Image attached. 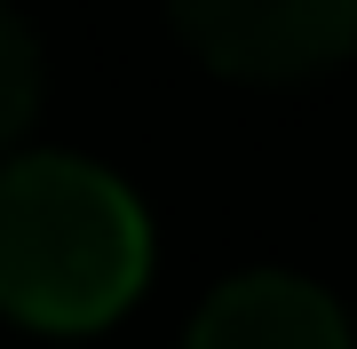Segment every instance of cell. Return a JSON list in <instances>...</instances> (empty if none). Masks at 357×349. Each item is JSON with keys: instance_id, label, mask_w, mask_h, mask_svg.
Segmentation results:
<instances>
[{"instance_id": "cell-3", "label": "cell", "mask_w": 357, "mask_h": 349, "mask_svg": "<svg viewBox=\"0 0 357 349\" xmlns=\"http://www.w3.org/2000/svg\"><path fill=\"white\" fill-rule=\"evenodd\" d=\"M183 349H349V325L310 278L255 270V278H230L191 318Z\"/></svg>"}, {"instance_id": "cell-4", "label": "cell", "mask_w": 357, "mask_h": 349, "mask_svg": "<svg viewBox=\"0 0 357 349\" xmlns=\"http://www.w3.org/2000/svg\"><path fill=\"white\" fill-rule=\"evenodd\" d=\"M32 111H40V48H32V32L0 8V151L32 127Z\"/></svg>"}, {"instance_id": "cell-1", "label": "cell", "mask_w": 357, "mask_h": 349, "mask_svg": "<svg viewBox=\"0 0 357 349\" xmlns=\"http://www.w3.org/2000/svg\"><path fill=\"white\" fill-rule=\"evenodd\" d=\"M151 222L88 159L0 167V310L40 334H96L143 294Z\"/></svg>"}, {"instance_id": "cell-2", "label": "cell", "mask_w": 357, "mask_h": 349, "mask_svg": "<svg viewBox=\"0 0 357 349\" xmlns=\"http://www.w3.org/2000/svg\"><path fill=\"white\" fill-rule=\"evenodd\" d=\"M167 16L230 79H310L357 48V0H167Z\"/></svg>"}]
</instances>
